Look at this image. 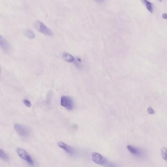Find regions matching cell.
Here are the masks:
<instances>
[{
    "mask_svg": "<svg viewBox=\"0 0 167 167\" xmlns=\"http://www.w3.org/2000/svg\"><path fill=\"white\" fill-rule=\"evenodd\" d=\"M148 112L150 114H154L155 113V111H154V110L151 107H148Z\"/></svg>",
    "mask_w": 167,
    "mask_h": 167,
    "instance_id": "15",
    "label": "cell"
},
{
    "mask_svg": "<svg viewBox=\"0 0 167 167\" xmlns=\"http://www.w3.org/2000/svg\"><path fill=\"white\" fill-rule=\"evenodd\" d=\"M0 158L6 161H8L9 159V158H8L7 154H6L5 152L1 149H0Z\"/></svg>",
    "mask_w": 167,
    "mask_h": 167,
    "instance_id": "12",
    "label": "cell"
},
{
    "mask_svg": "<svg viewBox=\"0 0 167 167\" xmlns=\"http://www.w3.org/2000/svg\"><path fill=\"white\" fill-rule=\"evenodd\" d=\"M0 48L4 52L7 53L10 49L11 47L10 44L6 40L4 37L0 35Z\"/></svg>",
    "mask_w": 167,
    "mask_h": 167,
    "instance_id": "7",
    "label": "cell"
},
{
    "mask_svg": "<svg viewBox=\"0 0 167 167\" xmlns=\"http://www.w3.org/2000/svg\"><path fill=\"white\" fill-rule=\"evenodd\" d=\"M141 1L142 2L143 4L145 5L147 9L151 13L153 12V6H152V4L151 2H148V0H141Z\"/></svg>",
    "mask_w": 167,
    "mask_h": 167,
    "instance_id": "10",
    "label": "cell"
},
{
    "mask_svg": "<svg viewBox=\"0 0 167 167\" xmlns=\"http://www.w3.org/2000/svg\"><path fill=\"white\" fill-rule=\"evenodd\" d=\"M23 103L25 104V105L27 106V107H31V104L28 100H23Z\"/></svg>",
    "mask_w": 167,
    "mask_h": 167,
    "instance_id": "14",
    "label": "cell"
},
{
    "mask_svg": "<svg viewBox=\"0 0 167 167\" xmlns=\"http://www.w3.org/2000/svg\"><path fill=\"white\" fill-rule=\"evenodd\" d=\"M95 2H96L97 4H102L105 1V0H94Z\"/></svg>",
    "mask_w": 167,
    "mask_h": 167,
    "instance_id": "16",
    "label": "cell"
},
{
    "mask_svg": "<svg viewBox=\"0 0 167 167\" xmlns=\"http://www.w3.org/2000/svg\"><path fill=\"white\" fill-rule=\"evenodd\" d=\"M127 150L131 152L132 155L136 156L139 157H141L143 156V152L141 150V149H139V148H136L133 147V146H131V145H128L127 147Z\"/></svg>",
    "mask_w": 167,
    "mask_h": 167,
    "instance_id": "6",
    "label": "cell"
},
{
    "mask_svg": "<svg viewBox=\"0 0 167 167\" xmlns=\"http://www.w3.org/2000/svg\"><path fill=\"white\" fill-rule=\"evenodd\" d=\"M61 105L63 107L68 110H71L74 107L73 99L67 96H63L61 98Z\"/></svg>",
    "mask_w": 167,
    "mask_h": 167,
    "instance_id": "2",
    "label": "cell"
},
{
    "mask_svg": "<svg viewBox=\"0 0 167 167\" xmlns=\"http://www.w3.org/2000/svg\"><path fill=\"white\" fill-rule=\"evenodd\" d=\"M35 28L40 33L44 34L45 36H52L53 35L52 31L49 29L48 27H47L46 25L44 24L43 23L40 21H37L35 22Z\"/></svg>",
    "mask_w": 167,
    "mask_h": 167,
    "instance_id": "1",
    "label": "cell"
},
{
    "mask_svg": "<svg viewBox=\"0 0 167 167\" xmlns=\"http://www.w3.org/2000/svg\"><path fill=\"white\" fill-rule=\"evenodd\" d=\"M162 18L167 20V13H164L162 15Z\"/></svg>",
    "mask_w": 167,
    "mask_h": 167,
    "instance_id": "17",
    "label": "cell"
},
{
    "mask_svg": "<svg viewBox=\"0 0 167 167\" xmlns=\"http://www.w3.org/2000/svg\"><path fill=\"white\" fill-rule=\"evenodd\" d=\"M2 73V69L1 68V67H0V75H1V74Z\"/></svg>",
    "mask_w": 167,
    "mask_h": 167,
    "instance_id": "18",
    "label": "cell"
},
{
    "mask_svg": "<svg viewBox=\"0 0 167 167\" xmlns=\"http://www.w3.org/2000/svg\"><path fill=\"white\" fill-rule=\"evenodd\" d=\"M58 146L59 147L63 149L67 153L70 155H73L74 153L73 149L70 146H69L63 142H59L58 143Z\"/></svg>",
    "mask_w": 167,
    "mask_h": 167,
    "instance_id": "8",
    "label": "cell"
},
{
    "mask_svg": "<svg viewBox=\"0 0 167 167\" xmlns=\"http://www.w3.org/2000/svg\"><path fill=\"white\" fill-rule=\"evenodd\" d=\"M14 128L18 134H19L20 136L26 137L28 136L30 134L29 130L25 126H23L20 124H16L14 125Z\"/></svg>",
    "mask_w": 167,
    "mask_h": 167,
    "instance_id": "5",
    "label": "cell"
},
{
    "mask_svg": "<svg viewBox=\"0 0 167 167\" xmlns=\"http://www.w3.org/2000/svg\"><path fill=\"white\" fill-rule=\"evenodd\" d=\"M17 152L22 159L27 161L29 165H34V161L32 159L30 155L25 151V149L22 148H18L17 150Z\"/></svg>",
    "mask_w": 167,
    "mask_h": 167,
    "instance_id": "4",
    "label": "cell"
},
{
    "mask_svg": "<svg viewBox=\"0 0 167 167\" xmlns=\"http://www.w3.org/2000/svg\"><path fill=\"white\" fill-rule=\"evenodd\" d=\"M63 57L64 59L68 62H74L75 60V58L73 55H71V54L68 53H64L63 54Z\"/></svg>",
    "mask_w": 167,
    "mask_h": 167,
    "instance_id": "9",
    "label": "cell"
},
{
    "mask_svg": "<svg viewBox=\"0 0 167 167\" xmlns=\"http://www.w3.org/2000/svg\"><path fill=\"white\" fill-rule=\"evenodd\" d=\"M92 159L95 163L101 166H105L108 164V161L103 155L97 152H93L92 153Z\"/></svg>",
    "mask_w": 167,
    "mask_h": 167,
    "instance_id": "3",
    "label": "cell"
},
{
    "mask_svg": "<svg viewBox=\"0 0 167 167\" xmlns=\"http://www.w3.org/2000/svg\"><path fill=\"white\" fill-rule=\"evenodd\" d=\"M25 36L30 39H34L35 37V34L31 30H26L25 32Z\"/></svg>",
    "mask_w": 167,
    "mask_h": 167,
    "instance_id": "11",
    "label": "cell"
},
{
    "mask_svg": "<svg viewBox=\"0 0 167 167\" xmlns=\"http://www.w3.org/2000/svg\"><path fill=\"white\" fill-rule=\"evenodd\" d=\"M161 154L163 159L167 162V149L165 147H163L161 149Z\"/></svg>",
    "mask_w": 167,
    "mask_h": 167,
    "instance_id": "13",
    "label": "cell"
}]
</instances>
